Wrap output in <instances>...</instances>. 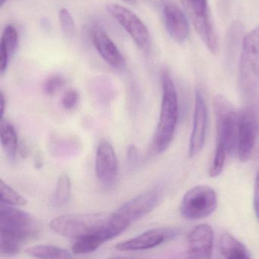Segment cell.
<instances>
[{
	"mask_svg": "<svg viewBox=\"0 0 259 259\" xmlns=\"http://www.w3.org/2000/svg\"><path fill=\"white\" fill-rule=\"evenodd\" d=\"M41 225L34 216L10 204H0V253L13 256L26 241L37 237Z\"/></svg>",
	"mask_w": 259,
	"mask_h": 259,
	"instance_id": "cell-1",
	"label": "cell"
},
{
	"mask_svg": "<svg viewBox=\"0 0 259 259\" xmlns=\"http://www.w3.org/2000/svg\"><path fill=\"white\" fill-rule=\"evenodd\" d=\"M162 101L160 117L154 136V147L158 153L169 148L174 139L179 119V101L172 76L167 71L162 73Z\"/></svg>",
	"mask_w": 259,
	"mask_h": 259,
	"instance_id": "cell-2",
	"label": "cell"
},
{
	"mask_svg": "<svg viewBox=\"0 0 259 259\" xmlns=\"http://www.w3.org/2000/svg\"><path fill=\"white\" fill-rule=\"evenodd\" d=\"M241 92L252 96L259 88V25L244 36L238 66Z\"/></svg>",
	"mask_w": 259,
	"mask_h": 259,
	"instance_id": "cell-3",
	"label": "cell"
},
{
	"mask_svg": "<svg viewBox=\"0 0 259 259\" xmlns=\"http://www.w3.org/2000/svg\"><path fill=\"white\" fill-rule=\"evenodd\" d=\"M162 198V191L153 189L132 198L111 213L110 227L119 236L132 224L155 209L161 202Z\"/></svg>",
	"mask_w": 259,
	"mask_h": 259,
	"instance_id": "cell-4",
	"label": "cell"
},
{
	"mask_svg": "<svg viewBox=\"0 0 259 259\" xmlns=\"http://www.w3.org/2000/svg\"><path fill=\"white\" fill-rule=\"evenodd\" d=\"M107 213H70L54 218L51 227L60 236L78 239L104 230L110 222Z\"/></svg>",
	"mask_w": 259,
	"mask_h": 259,
	"instance_id": "cell-5",
	"label": "cell"
},
{
	"mask_svg": "<svg viewBox=\"0 0 259 259\" xmlns=\"http://www.w3.org/2000/svg\"><path fill=\"white\" fill-rule=\"evenodd\" d=\"M213 104L216 118L217 144L222 145L229 155H236L239 111L221 95L215 96Z\"/></svg>",
	"mask_w": 259,
	"mask_h": 259,
	"instance_id": "cell-6",
	"label": "cell"
},
{
	"mask_svg": "<svg viewBox=\"0 0 259 259\" xmlns=\"http://www.w3.org/2000/svg\"><path fill=\"white\" fill-rule=\"evenodd\" d=\"M218 205L216 192L205 185L196 186L185 194L180 204V212L186 219H204L215 211Z\"/></svg>",
	"mask_w": 259,
	"mask_h": 259,
	"instance_id": "cell-7",
	"label": "cell"
},
{
	"mask_svg": "<svg viewBox=\"0 0 259 259\" xmlns=\"http://www.w3.org/2000/svg\"><path fill=\"white\" fill-rule=\"evenodd\" d=\"M255 107L248 106L239 111L236 155L242 163H246L251 159L258 138L259 113Z\"/></svg>",
	"mask_w": 259,
	"mask_h": 259,
	"instance_id": "cell-8",
	"label": "cell"
},
{
	"mask_svg": "<svg viewBox=\"0 0 259 259\" xmlns=\"http://www.w3.org/2000/svg\"><path fill=\"white\" fill-rule=\"evenodd\" d=\"M107 11L125 31L136 45L142 51H148L151 45L149 30L142 19L131 10L119 4L107 6Z\"/></svg>",
	"mask_w": 259,
	"mask_h": 259,
	"instance_id": "cell-9",
	"label": "cell"
},
{
	"mask_svg": "<svg viewBox=\"0 0 259 259\" xmlns=\"http://www.w3.org/2000/svg\"><path fill=\"white\" fill-rule=\"evenodd\" d=\"M194 26L212 54L219 51V40L209 13L207 0H188Z\"/></svg>",
	"mask_w": 259,
	"mask_h": 259,
	"instance_id": "cell-10",
	"label": "cell"
},
{
	"mask_svg": "<svg viewBox=\"0 0 259 259\" xmlns=\"http://www.w3.org/2000/svg\"><path fill=\"white\" fill-rule=\"evenodd\" d=\"M207 109L201 91L196 90L195 95L193 125L189 145V157L198 155L205 142L207 128Z\"/></svg>",
	"mask_w": 259,
	"mask_h": 259,
	"instance_id": "cell-11",
	"label": "cell"
},
{
	"mask_svg": "<svg viewBox=\"0 0 259 259\" xmlns=\"http://www.w3.org/2000/svg\"><path fill=\"white\" fill-rule=\"evenodd\" d=\"M176 228H157L148 230L136 237L117 244L116 248L121 251H139L158 246L178 236Z\"/></svg>",
	"mask_w": 259,
	"mask_h": 259,
	"instance_id": "cell-12",
	"label": "cell"
},
{
	"mask_svg": "<svg viewBox=\"0 0 259 259\" xmlns=\"http://www.w3.org/2000/svg\"><path fill=\"white\" fill-rule=\"evenodd\" d=\"M119 167L114 148L111 144L103 142L98 145L95 158V174L103 186H113L117 180Z\"/></svg>",
	"mask_w": 259,
	"mask_h": 259,
	"instance_id": "cell-13",
	"label": "cell"
},
{
	"mask_svg": "<svg viewBox=\"0 0 259 259\" xmlns=\"http://www.w3.org/2000/svg\"><path fill=\"white\" fill-rule=\"evenodd\" d=\"M213 228L208 224L194 227L187 236V253L192 258L207 259L211 257L213 248Z\"/></svg>",
	"mask_w": 259,
	"mask_h": 259,
	"instance_id": "cell-14",
	"label": "cell"
},
{
	"mask_svg": "<svg viewBox=\"0 0 259 259\" xmlns=\"http://www.w3.org/2000/svg\"><path fill=\"white\" fill-rule=\"evenodd\" d=\"M90 34L94 46L107 64L118 70L125 69L126 63L123 55L102 28L98 26L92 27Z\"/></svg>",
	"mask_w": 259,
	"mask_h": 259,
	"instance_id": "cell-15",
	"label": "cell"
},
{
	"mask_svg": "<svg viewBox=\"0 0 259 259\" xmlns=\"http://www.w3.org/2000/svg\"><path fill=\"white\" fill-rule=\"evenodd\" d=\"M163 21L166 31L178 43L187 40L190 32L189 22L184 12L175 4H167L163 8Z\"/></svg>",
	"mask_w": 259,
	"mask_h": 259,
	"instance_id": "cell-16",
	"label": "cell"
},
{
	"mask_svg": "<svg viewBox=\"0 0 259 259\" xmlns=\"http://www.w3.org/2000/svg\"><path fill=\"white\" fill-rule=\"evenodd\" d=\"M116 236H117L112 230L109 222L107 227L101 231L77 239L72 246V252L76 254H89V253L93 252L96 251L103 243Z\"/></svg>",
	"mask_w": 259,
	"mask_h": 259,
	"instance_id": "cell-17",
	"label": "cell"
},
{
	"mask_svg": "<svg viewBox=\"0 0 259 259\" xmlns=\"http://www.w3.org/2000/svg\"><path fill=\"white\" fill-rule=\"evenodd\" d=\"M19 44V34L13 25H8L3 31L0 41V73L4 75Z\"/></svg>",
	"mask_w": 259,
	"mask_h": 259,
	"instance_id": "cell-18",
	"label": "cell"
},
{
	"mask_svg": "<svg viewBox=\"0 0 259 259\" xmlns=\"http://www.w3.org/2000/svg\"><path fill=\"white\" fill-rule=\"evenodd\" d=\"M220 253L227 259L250 258L249 251L237 239L228 233L221 234L218 243Z\"/></svg>",
	"mask_w": 259,
	"mask_h": 259,
	"instance_id": "cell-19",
	"label": "cell"
},
{
	"mask_svg": "<svg viewBox=\"0 0 259 259\" xmlns=\"http://www.w3.org/2000/svg\"><path fill=\"white\" fill-rule=\"evenodd\" d=\"M0 135H1V143L5 150L9 158L14 161L17 157L19 150V140L17 133L14 125L8 119L2 116L1 125H0Z\"/></svg>",
	"mask_w": 259,
	"mask_h": 259,
	"instance_id": "cell-20",
	"label": "cell"
},
{
	"mask_svg": "<svg viewBox=\"0 0 259 259\" xmlns=\"http://www.w3.org/2000/svg\"><path fill=\"white\" fill-rule=\"evenodd\" d=\"M27 254L37 258H71L70 252L65 248L51 245H37L28 248Z\"/></svg>",
	"mask_w": 259,
	"mask_h": 259,
	"instance_id": "cell-21",
	"label": "cell"
},
{
	"mask_svg": "<svg viewBox=\"0 0 259 259\" xmlns=\"http://www.w3.org/2000/svg\"><path fill=\"white\" fill-rule=\"evenodd\" d=\"M71 189L72 184L69 176L66 172L60 174L54 194V204L58 207L67 204L70 199Z\"/></svg>",
	"mask_w": 259,
	"mask_h": 259,
	"instance_id": "cell-22",
	"label": "cell"
},
{
	"mask_svg": "<svg viewBox=\"0 0 259 259\" xmlns=\"http://www.w3.org/2000/svg\"><path fill=\"white\" fill-rule=\"evenodd\" d=\"M0 189H1V202L10 204V205H26L28 202L27 200L11 186H9L4 180L0 181Z\"/></svg>",
	"mask_w": 259,
	"mask_h": 259,
	"instance_id": "cell-23",
	"label": "cell"
},
{
	"mask_svg": "<svg viewBox=\"0 0 259 259\" xmlns=\"http://www.w3.org/2000/svg\"><path fill=\"white\" fill-rule=\"evenodd\" d=\"M228 154L227 149L221 144H217L213 160L209 169V176L212 178L219 177L224 170L226 159Z\"/></svg>",
	"mask_w": 259,
	"mask_h": 259,
	"instance_id": "cell-24",
	"label": "cell"
},
{
	"mask_svg": "<svg viewBox=\"0 0 259 259\" xmlns=\"http://www.w3.org/2000/svg\"><path fill=\"white\" fill-rule=\"evenodd\" d=\"M59 21H60L62 31L66 37H73L75 32V22L69 10L65 8L60 10L59 13Z\"/></svg>",
	"mask_w": 259,
	"mask_h": 259,
	"instance_id": "cell-25",
	"label": "cell"
},
{
	"mask_svg": "<svg viewBox=\"0 0 259 259\" xmlns=\"http://www.w3.org/2000/svg\"><path fill=\"white\" fill-rule=\"evenodd\" d=\"M66 78L60 75H54L45 81L43 86L44 92L47 95L52 96L57 94L66 84Z\"/></svg>",
	"mask_w": 259,
	"mask_h": 259,
	"instance_id": "cell-26",
	"label": "cell"
},
{
	"mask_svg": "<svg viewBox=\"0 0 259 259\" xmlns=\"http://www.w3.org/2000/svg\"><path fill=\"white\" fill-rule=\"evenodd\" d=\"M78 101H79V95L78 92L74 89H70L63 95L62 104L66 110H72L76 107Z\"/></svg>",
	"mask_w": 259,
	"mask_h": 259,
	"instance_id": "cell-27",
	"label": "cell"
},
{
	"mask_svg": "<svg viewBox=\"0 0 259 259\" xmlns=\"http://www.w3.org/2000/svg\"><path fill=\"white\" fill-rule=\"evenodd\" d=\"M253 208L256 218L259 221V170L256 174L254 184V193H253Z\"/></svg>",
	"mask_w": 259,
	"mask_h": 259,
	"instance_id": "cell-28",
	"label": "cell"
},
{
	"mask_svg": "<svg viewBox=\"0 0 259 259\" xmlns=\"http://www.w3.org/2000/svg\"><path fill=\"white\" fill-rule=\"evenodd\" d=\"M128 157L130 160H136L138 157V150L134 145L130 147L128 151Z\"/></svg>",
	"mask_w": 259,
	"mask_h": 259,
	"instance_id": "cell-29",
	"label": "cell"
},
{
	"mask_svg": "<svg viewBox=\"0 0 259 259\" xmlns=\"http://www.w3.org/2000/svg\"><path fill=\"white\" fill-rule=\"evenodd\" d=\"M6 101L4 93L1 92V110H2V116H4V110H5Z\"/></svg>",
	"mask_w": 259,
	"mask_h": 259,
	"instance_id": "cell-30",
	"label": "cell"
},
{
	"mask_svg": "<svg viewBox=\"0 0 259 259\" xmlns=\"http://www.w3.org/2000/svg\"><path fill=\"white\" fill-rule=\"evenodd\" d=\"M8 0H0V5H1V7H3V6L4 5V4H5L6 2H7Z\"/></svg>",
	"mask_w": 259,
	"mask_h": 259,
	"instance_id": "cell-31",
	"label": "cell"
},
{
	"mask_svg": "<svg viewBox=\"0 0 259 259\" xmlns=\"http://www.w3.org/2000/svg\"><path fill=\"white\" fill-rule=\"evenodd\" d=\"M122 1H125V2H128V3H133L136 1V0H122Z\"/></svg>",
	"mask_w": 259,
	"mask_h": 259,
	"instance_id": "cell-32",
	"label": "cell"
}]
</instances>
